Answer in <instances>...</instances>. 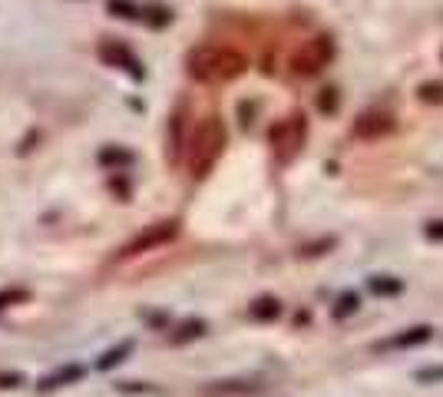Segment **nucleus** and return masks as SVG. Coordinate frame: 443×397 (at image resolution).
<instances>
[{"instance_id": "dca6fc26", "label": "nucleus", "mask_w": 443, "mask_h": 397, "mask_svg": "<svg viewBox=\"0 0 443 397\" xmlns=\"http://www.w3.org/2000/svg\"><path fill=\"white\" fill-rule=\"evenodd\" d=\"M357 305H361V298H357L354 291L341 295V298H337V308H334V318H347L351 311H357Z\"/></svg>"}, {"instance_id": "5701e85b", "label": "nucleus", "mask_w": 443, "mask_h": 397, "mask_svg": "<svg viewBox=\"0 0 443 397\" xmlns=\"http://www.w3.org/2000/svg\"><path fill=\"white\" fill-rule=\"evenodd\" d=\"M417 381H443V368H427L417 374Z\"/></svg>"}, {"instance_id": "9d476101", "label": "nucleus", "mask_w": 443, "mask_h": 397, "mask_svg": "<svg viewBox=\"0 0 443 397\" xmlns=\"http://www.w3.org/2000/svg\"><path fill=\"white\" fill-rule=\"evenodd\" d=\"M248 315H251L255 321H275V318L281 315V301H278V298H271V295H261V298L251 301Z\"/></svg>"}, {"instance_id": "7ed1b4c3", "label": "nucleus", "mask_w": 443, "mask_h": 397, "mask_svg": "<svg viewBox=\"0 0 443 397\" xmlns=\"http://www.w3.org/2000/svg\"><path fill=\"white\" fill-rule=\"evenodd\" d=\"M268 143H271L275 159H281V163L295 159L305 149V143H308V119L301 116V113H288V116L278 119L268 129Z\"/></svg>"}, {"instance_id": "412c9836", "label": "nucleus", "mask_w": 443, "mask_h": 397, "mask_svg": "<svg viewBox=\"0 0 443 397\" xmlns=\"http://www.w3.org/2000/svg\"><path fill=\"white\" fill-rule=\"evenodd\" d=\"M424 235H427V239H434V242H443V219H440V222H430V225H427Z\"/></svg>"}, {"instance_id": "f8f14e48", "label": "nucleus", "mask_w": 443, "mask_h": 397, "mask_svg": "<svg viewBox=\"0 0 443 397\" xmlns=\"http://www.w3.org/2000/svg\"><path fill=\"white\" fill-rule=\"evenodd\" d=\"M109 13L119 20H139L143 17V10L136 7L133 0H109Z\"/></svg>"}, {"instance_id": "9b49d317", "label": "nucleus", "mask_w": 443, "mask_h": 397, "mask_svg": "<svg viewBox=\"0 0 443 397\" xmlns=\"http://www.w3.org/2000/svg\"><path fill=\"white\" fill-rule=\"evenodd\" d=\"M126 354H133V341H123V344H116L113 351H106V354L99 358V368L109 371V368H116V364H123Z\"/></svg>"}, {"instance_id": "6ab92c4d", "label": "nucleus", "mask_w": 443, "mask_h": 397, "mask_svg": "<svg viewBox=\"0 0 443 397\" xmlns=\"http://www.w3.org/2000/svg\"><path fill=\"white\" fill-rule=\"evenodd\" d=\"M420 99L424 103H443V83H424L420 87Z\"/></svg>"}, {"instance_id": "f03ea898", "label": "nucleus", "mask_w": 443, "mask_h": 397, "mask_svg": "<svg viewBox=\"0 0 443 397\" xmlns=\"http://www.w3.org/2000/svg\"><path fill=\"white\" fill-rule=\"evenodd\" d=\"M225 149V126H222L219 116H209L199 123V129L189 139V149H185V163L192 169V175H205L215 165V159Z\"/></svg>"}, {"instance_id": "4468645a", "label": "nucleus", "mask_w": 443, "mask_h": 397, "mask_svg": "<svg viewBox=\"0 0 443 397\" xmlns=\"http://www.w3.org/2000/svg\"><path fill=\"white\" fill-rule=\"evenodd\" d=\"M99 163L103 165H129L133 163V153H126L119 146H106V149L99 153Z\"/></svg>"}, {"instance_id": "39448f33", "label": "nucleus", "mask_w": 443, "mask_h": 397, "mask_svg": "<svg viewBox=\"0 0 443 397\" xmlns=\"http://www.w3.org/2000/svg\"><path fill=\"white\" fill-rule=\"evenodd\" d=\"M175 235H179V222H175V219L146 225L136 239H129V242L119 249V259H136V255H143V252H153V249H159V245L173 242Z\"/></svg>"}, {"instance_id": "423d86ee", "label": "nucleus", "mask_w": 443, "mask_h": 397, "mask_svg": "<svg viewBox=\"0 0 443 397\" xmlns=\"http://www.w3.org/2000/svg\"><path fill=\"white\" fill-rule=\"evenodd\" d=\"M351 133H354L357 139H367V143H374V139H381V136L394 133V116H390L387 109H364V113L354 119Z\"/></svg>"}, {"instance_id": "6e6552de", "label": "nucleus", "mask_w": 443, "mask_h": 397, "mask_svg": "<svg viewBox=\"0 0 443 397\" xmlns=\"http://www.w3.org/2000/svg\"><path fill=\"white\" fill-rule=\"evenodd\" d=\"M83 378V368L80 364H67V368H60L57 374H47V378L40 381V391H53V388H63V384H73V381Z\"/></svg>"}, {"instance_id": "ddd939ff", "label": "nucleus", "mask_w": 443, "mask_h": 397, "mask_svg": "<svg viewBox=\"0 0 443 397\" xmlns=\"http://www.w3.org/2000/svg\"><path fill=\"white\" fill-rule=\"evenodd\" d=\"M400 288H404V281L390 278V275H377V278H371V291H374V295H397Z\"/></svg>"}, {"instance_id": "aec40b11", "label": "nucleus", "mask_w": 443, "mask_h": 397, "mask_svg": "<svg viewBox=\"0 0 443 397\" xmlns=\"http://www.w3.org/2000/svg\"><path fill=\"white\" fill-rule=\"evenodd\" d=\"M13 301H27V291H20V288H10L0 295V308H10Z\"/></svg>"}, {"instance_id": "4be33fe9", "label": "nucleus", "mask_w": 443, "mask_h": 397, "mask_svg": "<svg viewBox=\"0 0 443 397\" xmlns=\"http://www.w3.org/2000/svg\"><path fill=\"white\" fill-rule=\"evenodd\" d=\"M20 384H23V374H17V371L13 374H0V388H20Z\"/></svg>"}, {"instance_id": "f3484780", "label": "nucleus", "mask_w": 443, "mask_h": 397, "mask_svg": "<svg viewBox=\"0 0 443 397\" xmlns=\"http://www.w3.org/2000/svg\"><path fill=\"white\" fill-rule=\"evenodd\" d=\"M337 107H341V97H337V89H321V97H318V109L321 113H337Z\"/></svg>"}, {"instance_id": "a211bd4d", "label": "nucleus", "mask_w": 443, "mask_h": 397, "mask_svg": "<svg viewBox=\"0 0 443 397\" xmlns=\"http://www.w3.org/2000/svg\"><path fill=\"white\" fill-rule=\"evenodd\" d=\"M143 17H146V23H149V27H165V23L173 20V13H169L165 7H149Z\"/></svg>"}, {"instance_id": "20e7f679", "label": "nucleus", "mask_w": 443, "mask_h": 397, "mask_svg": "<svg viewBox=\"0 0 443 397\" xmlns=\"http://www.w3.org/2000/svg\"><path fill=\"white\" fill-rule=\"evenodd\" d=\"M334 60V40L328 33H315V37L301 40L295 53H291V73L295 77H315Z\"/></svg>"}, {"instance_id": "b1692460", "label": "nucleus", "mask_w": 443, "mask_h": 397, "mask_svg": "<svg viewBox=\"0 0 443 397\" xmlns=\"http://www.w3.org/2000/svg\"><path fill=\"white\" fill-rule=\"evenodd\" d=\"M440 60H443V53H440Z\"/></svg>"}, {"instance_id": "2eb2a0df", "label": "nucleus", "mask_w": 443, "mask_h": 397, "mask_svg": "<svg viewBox=\"0 0 443 397\" xmlns=\"http://www.w3.org/2000/svg\"><path fill=\"white\" fill-rule=\"evenodd\" d=\"M199 335H205V321H199V318H192V321H185L182 328L173 335V341H192V338H199Z\"/></svg>"}, {"instance_id": "1a4fd4ad", "label": "nucleus", "mask_w": 443, "mask_h": 397, "mask_svg": "<svg viewBox=\"0 0 443 397\" xmlns=\"http://www.w3.org/2000/svg\"><path fill=\"white\" fill-rule=\"evenodd\" d=\"M430 335H434V328H427V325H417V328H410V331H404V335L390 338V341H387V348H417V344L430 341Z\"/></svg>"}, {"instance_id": "0eeeda50", "label": "nucleus", "mask_w": 443, "mask_h": 397, "mask_svg": "<svg viewBox=\"0 0 443 397\" xmlns=\"http://www.w3.org/2000/svg\"><path fill=\"white\" fill-rule=\"evenodd\" d=\"M99 57L106 60V67H116L123 70V73H129V77L143 80V63L136 60V53L126 43H119V40H106L103 47H99Z\"/></svg>"}, {"instance_id": "f257e3e1", "label": "nucleus", "mask_w": 443, "mask_h": 397, "mask_svg": "<svg viewBox=\"0 0 443 397\" xmlns=\"http://www.w3.org/2000/svg\"><path fill=\"white\" fill-rule=\"evenodd\" d=\"M245 67H248V60L241 57L239 50L212 47V43L195 47L192 53L185 57V70H189V77L202 80V83H229V80L241 77Z\"/></svg>"}]
</instances>
